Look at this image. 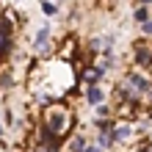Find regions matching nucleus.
<instances>
[{
    "label": "nucleus",
    "mask_w": 152,
    "mask_h": 152,
    "mask_svg": "<svg viewBox=\"0 0 152 152\" xmlns=\"http://www.w3.org/2000/svg\"><path fill=\"white\" fill-rule=\"evenodd\" d=\"M64 124H66V116H64V111H61V108H56V111H50V124H47V127L50 130H64Z\"/></svg>",
    "instance_id": "nucleus-1"
},
{
    "label": "nucleus",
    "mask_w": 152,
    "mask_h": 152,
    "mask_svg": "<svg viewBox=\"0 0 152 152\" xmlns=\"http://www.w3.org/2000/svg\"><path fill=\"white\" fill-rule=\"evenodd\" d=\"M86 100L91 102V105H100V102H102V91H100L97 86H91V88L86 91Z\"/></svg>",
    "instance_id": "nucleus-2"
},
{
    "label": "nucleus",
    "mask_w": 152,
    "mask_h": 152,
    "mask_svg": "<svg viewBox=\"0 0 152 152\" xmlns=\"http://www.w3.org/2000/svg\"><path fill=\"white\" fill-rule=\"evenodd\" d=\"M47 36H50V28H47V25H44V28H42V31L36 33V42H33V44H36V47L42 50V44H44V42H47Z\"/></svg>",
    "instance_id": "nucleus-3"
},
{
    "label": "nucleus",
    "mask_w": 152,
    "mask_h": 152,
    "mask_svg": "<svg viewBox=\"0 0 152 152\" xmlns=\"http://www.w3.org/2000/svg\"><path fill=\"white\" fill-rule=\"evenodd\" d=\"M53 138H56V130L42 127V144H53Z\"/></svg>",
    "instance_id": "nucleus-4"
},
{
    "label": "nucleus",
    "mask_w": 152,
    "mask_h": 152,
    "mask_svg": "<svg viewBox=\"0 0 152 152\" xmlns=\"http://www.w3.org/2000/svg\"><path fill=\"white\" fill-rule=\"evenodd\" d=\"M8 47H11V42H8V33H0V56H6Z\"/></svg>",
    "instance_id": "nucleus-5"
},
{
    "label": "nucleus",
    "mask_w": 152,
    "mask_h": 152,
    "mask_svg": "<svg viewBox=\"0 0 152 152\" xmlns=\"http://www.w3.org/2000/svg\"><path fill=\"white\" fill-rule=\"evenodd\" d=\"M130 83L136 86V88H141V91H144V88H147V80L141 77V75H130Z\"/></svg>",
    "instance_id": "nucleus-6"
},
{
    "label": "nucleus",
    "mask_w": 152,
    "mask_h": 152,
    "mask_svg": "<svg viewBox=\"0 0 152 152\" xmlns=\"http://www.w3.org/2000/svg\"><path fill=\"white\" fill-rule=\"evenodd\" d=\"M130 133H133V130H130V124H122V127H119V130L113 133V138H127Z\"/></svg>",
    "instance_id": "nucleus-7"
},
{
    "label": "nucleus",
    "mask_w": 152,
    "mask_h": 152,
    "mask_svg": "<svg viewBox=\"0 0 152 152\" xmlns=\"http://www.w3.org/2000/svg\"><path fill=\"white\" fill-rule=\"evenodd\" d=\"M136 61H138V64H147V61H149V50L138 47V53H136Z\"/></svg>",
    "instance_id": "nucleus-8"
},
{
    "label": "nucleus",
    "mask_w": 152,
    "mask_h": 152,
    "mask_svg": "<svg viewBox=\"0 0 152 152\" xmlns=\"http://www.w3.org/2000/svg\"><path fill=\"white\" fill-rule=\"evenodd\" d=\"M0 33H11V20L8 17H0Z\"/></svg>",
    "instance_id": "nucleus-9"
},
{
    "label": "nucleus",
    "mask_w": 152,
    "mask_h": 152,
    "mask_svg": "<svg viewBox=\"0 0 152 152\" xmlns=\"http://www.w3.org/2000/svg\"><path fill=\"white\" fill-rule=\"evenodd\" d=\"M83 147H86V141L80 138V136H75V138H72V152H80Z\"/></svg>",
    "instance_id": "nucleus-10"
},
{
    "label": "nucleus",
    "mask_w": 152,
    "mask_h": 152,
    "mask_svg": "<svg viewBox=\"0 0 152 152\" xmlns=\"http://www.w3.org/2000/svg\"><path fill=\"white\" fill-rule=\"evenodd\" d=\"M111 141H113V136H108V133H102V136H100V147H108Z\"/></svg>",
    "instance_id": "nucleus-11"
},
{
    "label": "nucleus",
    "mask_w": 152,
    "mask_h": 152,
    "mask_svg": "<svg viewBox=\"0 0 152 152\" xmlns=\"http://www.w3.org/2000/svg\"><path fill=\"white\" fill-rule=\"evenodd\" d=\"M133 17H136V20H138V22H144V20H147V8H138V11H136V14H133Z\"/></svg>",
    "instance_id": "nucleus-12"
},
{
    "label": "nucleus",
    "mask_w": 152,
    "mask_h": 152,
    "mask_svg": "<svg viewBox=\"0 0 152 152\" xmlns=\"http://www.w3.org/2000/svg\"><path fill=\"white\" fill-rule=\"evenodd\" d=\"M42 11L44 14H56V6H53V3H42Z\"/></svg>",
    "instance_id": "nucleus-13"
},
{
    "label": "nucleus",
    "mask_w": 152,
    "mask_h": 152,
    "mask_svg": "<svg viewBox=\"0 0 152 152\" xmlns=\"http://www.w3.org/2000/svg\"><path fill=\"white\" fill-rule=\"evenodd\" d=\"M97 116H100V119H105V116H108V108H102V105H100V108H97Z\"/></svg>",
    "instance_id": "nucleus-14"
},
{
    "label": "nucleus",
    "mask_w": 152,
    "mask_h": 152,
    "mask_svg": "<svg viewBox=\"0 0 152 152\" xmlns=\"http://www.w3.org/2000/svg\"><path fill=\"white\" fill-rule=\"evenodd\" d=\"M144 33H152V20H144Z\"/></svg>",
    "instance_id": "nucleus-15"
},
{
    "label": "nucleus",
    "mask_w": 152,
    "mask_h": 152,
    "mask_svg": "<svg viewBox=\"0 0 152 152\" xmlns=\"http://www.w3.org/2000/svg\"><path fill=\"white\" fill-rule=\"evenodd\" d=\"M80 152H100L97 147H86V149H80Z\"/></svg>",
    "instance_id": "nucleus-16"
},
{
    "label": "nucleus",
    "mask_w": 152,
    "mask_h": 152,
    "mask_svg": "<svg viewBox=\"0 0 152 152\" xmlns=\"http://www.w3.org/2000/svg\"><path fill=\"white\" fill-rule=\"evenodd\" d=\"M141 3H149V0H141Z\"/></svg>",
    "instance_id": "nucleus-17"
},
{
    "label": "nucleus",
    "mask_w": 152,
    "mask_h": 152,
    "mask_svg": "<svg viewBox=\"0 0 152 152\" xmlns=\"http://www.w3.org/2000/svg\"><path fill=\"white\" fill-rule=\"evenodd\" d=\"M0 136H3V127H0Z\"/></svg>",
    "instance_id": "nucleus-18"
}]
</instances>
